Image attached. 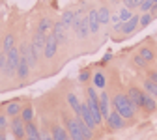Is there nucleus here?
<instances>
[{
	"instance_id": "f257e3e1",
	"label": "nucleus",
	"mask_w": 157,
	"mask_h": 140,
	"mask_svg": "<svg viewBox=\"0 0 157 140\" xmlns=\"http://www.w3.org/2000/svg\"><path fill=\"white\" fill-rule=\"evenodd\" d=\"M112 108L120 114L124 119H133L135 114H136V108L131 103V99L127 97V93H116L112 97Z\"/></svg>"
},
{
	"instance_id": "f03ea898",
	"label": "nucleus",
	"mask_w": 157,
	"mask_h": 140,
	"mask_svg": "<svg viewBox=\"0 0 157 140\" xmlns=\"http://www.w3.org/2000/svg\"><path fill=\"white\" fill-rule=\"evenodd\" d=\"M6 54H8L6 77H13V75H17V66H19V58H21V54H19V47L15 45V47H13V49H10Z\"/></svg>"
},
{
	"instance_id": "7ed1b4c3",
	"label": "nucleus",
	"mask_w": 157,
	"mask_h": 140,
	"mask_svg": "<svg viewBox=\"0 0 157 140\" xmlns=\"http://www.w3.org/2000/svg\"><path fill=\"white\" fill-rule=\"evenodd\" d=\"M66 129L71 140H84L81 125H78V118H66Z\"/></svg>"
},
{
	"instance_id": "20e7f679",
	"label": "nucleus",
	"mask_w": 157,
	"mask_h": 140,
	"mask_svg": "<svg viewBox=\"0 0 157 140\" xmlns=\"http://www.w3.org/2000/svg\"><path fill=\"white\" fill-rule=\"evenodd\" d=\"M45 41H47V34H43V32H36L34 34V37H32V43H30V51L37 56V60H39V54L43 52V49H45Z\"/></svg>"
},
{
	"instance_id": "39448f33",
	"label": "nucleus",
	"mask_w": 157,
	"mask_h": 140,
	"mask_svg": "<svg viewBox=\"0 0 157 140\" xmlns=\"http://www.w3.org/2000/svg\"><path fill=\"white\" fill-rule=\"evenodd\" d=\"M58 47H60V45H58L54 34L49 32V34H47V41H45V49H43V56H45L47 60H52V58L56 56V52H58Z\"/></svg>"
},
{
	"instance_id": "423d86ee",
	"label": "nucleus",
	"mask_w": 157,
	"mask_h": 140,
	"mask_svg": "<svg viewBox=\"0 0 157 140\" xmlns=\"http://www.w3.org/2000/svg\"><path fill=\"white\" fill-rule=\"evenodd\" d=\"M51 32L54 34V37H56V41H58V45H60V47L67 43V26L62 21H56L52 25V30Z\"/></svg>"
},
{
	"instance_id": "0eeeda50",
	"label": "nucleus",
	"mask_w": 157,
	"mask_h": 140,
	"mask_svg": "<svg viewBox=\"0 0 157 140\" xmlns=\"http://www.w3.org/2000/svg\"><path fill=\"white\" fill-rule=\"evenodd\" d=\"M105 122H107V125H109L110 131H120V129L125 127V119H124L120 114H118L114 108L110 110V114H109V118L105 119Z\"/></svg>"
},
{
	"instance_id": "6e6552de",
	"label": "nucleus",
	"mask_w": 157,
	"mask_h": 140,
	"mask_svg": "<svg viewBox=\"0 0 157 140\" xmlns=\"http://www.w3.org/2000/svg\"><path fill=\"white\" fill-rule=\"evenodd\" d=\"M11 134L17 138V140H25V122H23V118H21V114L19 116H13V119H11Z\"/></svg>"
},
{
	"instance_id": "1a4fd4ad",
	"label": "nucleus",
	"mask_w": 157,
	"mask_h": 140,
	"mask_svg": "<svg viewBox=\"0 0 157 140\" xmlns=\"http://www.w3.org/2000/svg\"><path fill=\"white\" fill-rule=\"evenodd\" d=\"M127 97L131 99V103L135 105L136 110L142 108V97H144V90L142 88H136V86H131L127 90Z\"/></svg>"
},
{
	"instance_id": "9d476101",
	"label": "nucleus",
	"mask_w": 157,
	"mask_h": 140,
	"mask_svg": "<svg viewBox=\"0 0 157 140\" xmlns=\"http://www.w3.org/2000/svg\"><path fill=\"white\" fill-rule=\"evenodd\" d=\"M86 19H88V26H90V34H97L101 28V23H99V17H97V9H90L86 13Z\"/></svg>"
},
{
	"instance_id": "9b49d317",
	"label": "nucleus",
	"mask_w": 157,
	"mask_h": 140,
	"mask_svg": "<svg viewBox=\"0 0 157 140\" xmlns=\"http://www.w3.org/2000/svg\"><path fill=\"white\" fill-rule=\"evenodd\" d=\"M110 97H109V93L107 92H101L99 93V108H101V116H103V119H107L109 118V114H110Z\"/></svg>"
},
{
	"instance_id": "f8f14e48",
	"label": "nucleus",
	"mask_w": 157,
	"mask_h": 140,
	"mask_svg": "<svg viewBox=\"0 0 157 140\" xmlns=\"http://www.w3.org/2000/svg\"><path fill=\"white\" fill-rule=\"evenodd\" d=\"M51 134H52V140H71L69 134H67V129L62 127L60 123H54V125H52Z\"/></svg>"
},
{
	"instance_id": "ddd939ff",
	"label": "nucleus",
	"mask_w": 157,
	"mask_h": 140,
	"mask_svg": "<svg viewBox=\"0 0 157 140\" xmlns=\"http://www.w3.org/2000/svg\"><path fill=\"white\" fill-rule=\"evenodd\" d=\"M25 138H32V140H39L41 138V133H39V129H37V125L34 123V122H26L25 123Z\"/></svg>"
},
{
	"instance_id": "4468645a",
	"label": "nucleus",
	"mask_w": 157,
	"mask_h": 140,
	"mask_svg": "<svg viewBox=\"0 0 157 140\" xmlns=\"http://www.w3.org/2000/svg\"><path fill=\"white\" fill-rule=\"evenodd\" d=\"M139 21H140V15H133L127 23H124V26H122V32L125 34V36H129V34H133L136 28H139Z\"/></svg>"
},
{
	"instance_id": "2eb2a0df",
	"label": "nucleus",
	"mask_w": 157,
	"mask_h": 140,
	"mask_svg": "<svg viewBox=\"0 0 157 140\" xmlns=\"http://www.w3.org/2000/svg\"><path fill=\"white\" fill-rule=\"evenodd\" d=\"M142 110H146V112H155L157 110V99L151 97L146 92H144V97H142Z\"/></svg>"
},
{
	"instance_id": "dca6fc26",
	"label": "nucleus",
	"mask_w": 157,
	"mask_h": 140,
	"mask_svg": "<svg viewBox=\"0 0 157 140\" xmlns=\"http://www.w3.org/2000/svg\"><path fill=\"white\" fill-rule=\"evenodd\" d=\"M110 8L109 6H101V8H97V17H99V23L101 25H109L110 23Z\"/></svg>"
},
{
	"instance_id": "f3484780",
	"label": "nucleus",
	"mask_w": 157,
	"mask_h": 140,
	"mask_svg": "<svg viewBox=\"0 0 157 140\" xmlns=\"http://www.w3.org/2000/svg\"><path fill=\"white\" fill-rule=\"evenodd\" d=\"M67 105H69V107H71V110L78 116V112H81V105H82V103L78 101V97H77L73 92H69V93H67Z\"/></svg>"
},
{
	"instance_id": "a211bd4d",
	"label": "nucleus",
	"mask_w": 157,
	"mask_h": 140,
	"mask_svg": "<svg viewBox=\"0 0 157 140\" xmlns=\"http://www.w3.org/2000/svg\"><path fill=\"white\" fill-rule=\"evenodd\" d=\"M52 19H49V17H41L39 19V23H37V30L39 32H43V34H49L51 30H52Z\"/></svg>"
},
{
	"instance_id": "6ab92c4d",
	"label": "nucleus",
	"mask_w": 157,
	"mask_h": 140,
	"mask_svg": "<svg viewBox=\"0 0 157 140\" xmlns=\"http://www.w3.org/2000/svg\"><path fill=\"white\" fill-rule=\"evenodd\" d=\"M21 110H23V105L19 103V101H11V103H8V107H6V114L8 116H19L21 114Z\"/></svg>"
},
{
	"instance_id": "aec40b11",
	"label": "nucleus",
	"mask_w": 157,
	"mask_h": 140,
	"mask_svg": "<svg viewBox=\"0 0 157 140\" xmlns=\"http://www.w3.org/2000/svg\"><path fill=\"white\" fill-rule=\"evenodd\" d=\"M142 90H144L146 93H150L151 97H155V99H157V84H155L153 81H150V78H144V82H142Z\"/></svg>"
},
{
	"instance_id": "412c9836",
	"label": "nucleus",
	"mask_w": 157,
	"mask_h": 140,
	"mask_svg": "<svg viewBox=\"0 0 157 140\" xmlns=\"http://www.w3.org/2000/svg\"><path fill=\"white\" fill-rule=\"evenodd\" d=\"M92 81H94V88H99V90H103V88H105V84H107L105 75H103L101 71H95V73L92 75Z\"/></svg>"
},
{
	"instance_id": "4be33fe9",
	"label": "nucleus",
	"mask_w": 157,
	"mask_h": 140,
	"mask_svg": "<svg viewBox=\"0 0 157 140\" xmlns=\"http://www.w3.org/2000/svg\"><path fill=\"white\" fill-rule=\"evenodd\" d=\"M139 54H140V56L146 60L148 64H151L153 60H155V52H153L150 47H140V49H139Z\"/></svg>"
},
{
	"instance_id": "5701e85b",
	"label": "nucleus",
	"mask_w": 157,
	"mask_h": 140,
	"mask_svg": "<svg viewBox=\"0 0 157 140\" xmlns=\"http://www.w3.org/2000/svg\"><path fill=\"white\" fill-rule=\"evenodd\" d=\"M13 47H15V36H13V34H6V36H4V41H2V51L8 52V51L13 49Z\"/></svg>"
},
{
	"instance_id": "b1692460",
	"label": "nucleus",
	"mask_w": 157,
	"mask_h": 140,
	"mask_svg": "<svg viewBox=\"0 0 157 140\" xmlns=\"http://www.w3.org/2000/svg\"><path fill=\"white\" fill-rule=\"evenodd\" d=\"M60 21H62V23H64V25L69 28V26L73 25V21H75V11H73V9H67V11H64Z\"/></svg>"
},
{
	"instance_id": "393cba45",
	"label": "nucleus",
	"mask_w": 157,
	"mask_h": 140,
	"mask_svg": "<svg viewBox=\"0 0 157 140\" xmlns=\"http://www.w3.org/2000/svg\"><path fill=\"white\" fill-rule=\"evenodd\" d=\"M21 118H23V122H34V108L32 107H23L21 110Z\"/></svg>"
},
{
	"instance_id": "a878e982",
	"label": "nucleus",
	"mask_w": 157,
	"mask_h": 140,
	"mask_svg": "<svg viewBox=\"0 0 157 140\" xmlns=\"http://www.w3.org/2000/svg\"><path fill=\"white\" fill-rule=\"evenodd\" d=\"M122 4H124V8H127V9L135 11V9H139V8H140L142 0H122Z\"/></svg>"
},
{
	"instance_id": "bb28decb",
	"label": "nucleus",
	"mask_w": 157,
	"mask_h": 140,
	"mask_svg": "<svg viewBox=\"0 0 157 140\" xmlns=\"http://www.w3.org/2000/svg\"><path fill=\"white\" fill-rule=\"evenodd\" d=\"M151 21H153V15H151V13H142V15H140V21H139V28L150 26Z\"/></svg>"
},
{
	"instance_id": "cd10ccee",
	"label": "nucleus",
	"mask_w": 157,
	"mask_h": 140,
	"mask_svg": "<svg viewBox=\"0 0 157 140\" xmlns=\"http://www.w3.org/2000/svg\"><path fill=\"white\" fill-rule=\"evenodd\" d=\"M133 15H135V13H133L131 9H127V8H122V9H120V13H118V17H120V21H122V23H127Z\"/></svg>"
},
{
	"instance_id": "c85d7f7f",
	"label": "nucleus",
	"mask_w": 157,
	"mask_h": 140,
	"mask_svg": "<svg viewBox=\"0 0 157 140\" xmlns=\"http://www.w3.org/2000/svg\"><path fill=\"white\" fill-rule=\"evenodd\" d=\"M151 8H153V2H151V0H142V4H140V11L142 13H150L151 11Z\"/></svg>"
},
{
	"instance_id": "c756f323",
	"label": "nucleus",
	"mask_w": 157,
	"mask_h": 140,
	"mask_svg": "<svg viewBox=\"0 0 157 140\" xmlns=\"http://www.w3.org/2000/svg\"><path fill=\"white\" fill-rule=\"evenodd\" d=\"M90 77H92V75H90V71H88V69H82L81 73H78V81L84 84V82H88V81H90Z\"/></svg>"
},
{
	"instance_id": "7c9ffc66",
	"label": "nucleus",
	"mask_w": 157,
	"mask_h": 140,
	"mask_svg": "<svg viewBox=\"0 0 157 140\" xmlns=\"http://www.w3.org/2000/svg\"><path fill=\"white\" fill-rule=\"evenodd\" d=\"M8 127V114H0V133H4Z\"/></svg>"
},
{
	"instance_id": "2f4dec72",
	"label": "nucleus",
	"mask_w": 157,
	"mask_h": 140,
	"mask_svg": "<svg viewBox=\"0 0 157 140\" xmlns=\"http://www.w3.org/2000/svg\"><path fill=\"white\" fill-rule=\"evenodd\" d=\"M133 62H135L136 66H139V67H146V66H148V62H146V60H144L140 54H136V56L133 58Z\"/></svg>"
},
{
	"instance_id": "473e14b6",
	"label": "nucleus",
	"mask_w": 157,
	"mask_h": 140,
	"mask_svg": "<svg viewBox=\"0 0 157 140\" xmlns=\"http://www.w3.org/2000/svg\"><path fill=\"white\" fill-rule=\"evenodd\" d=\"M148 78H150V81H153V82L157 84V69H151V71H148Z\"/></svg>"
},
{
	"instance_id": "72a5a7b5",
	"label": "nucleus",
	"mask_w": 157,
	"mask_h": 140,
	"mask_svg": "<svg viewBox=\"0 0 157 140\" xmlns=\"http://www.w3.org/2000/svg\"><path fill=\"white\" fill-rule=\"evenodd\" d=\"M39 140H52V134L51 133H45V134H41V138Z\"/></svg>"
},
{
	"instance_id": "f704fd0d",
	"label": "nucleus",
	"mask_w": 157,
	"mask_h": 140,
	"mask_svg": "<svg viewBox=\"0 0 157 140\" xmlns=\"http://www.w3.org/2000/svg\"><path fill=\"white\" fill-rule=\"evenodd\" d=\"M110 58H112V54H110V52H109V54H105V56H103V60H101V64H107Z\"/></svg>"
},
{
	"instance_id": "c9c22d12",
	"label": "nucleus",
	"mask_w": 157,
	"mask_h": 140,
	"mask_svg": "<svg viewBox=\"0 0 157 140\" xmlns=\"http://www.w3.org/2000/svg\"><path fill=\"white\" fill-rule=\"evenodd\" d=\"M0 140H8V138H6V134H4V133H0Z\"/></svg>"
},
{
	"instance_id": "e433bc0d",
	"label": "nucleus",
	"mask_w": 157,
	"mask_h": 140,
	"mask_svg": "<svg viewBox=\"0 0 157 140\" xmlns=\"http://www.w3.org/2000/svg\"><path fill=\"white\" fill-rule=\"evenodd\" d=\"M151 2H153V4H157V0H151Z\"/></svg>"
},
{
	"instance_id": "4c0bfd02",
	"label": "nucleus",
	"mask_w": 157,
	"mask_h": 140,
	"mask_svg": "<svg viewBox=\"0 0 157 140\" xmlns=\"http://www.w3.org/2000/svg\"><path fill=\"white\" fill-rule=\"evenodd\" d=\"M25 140H32V138H25Z\"/></svg>"
},
{
	"instance_id": "58836bf2",
	"label": "nucleus",
	"mask_w": 157,
	"mask_h": 140,
	"mask_svg": "<svg viewBox=\"0 0 157 140\" xmlns=\"http://www.w3.org/2000/svg\"><path fill=\"white\" fill-rule=\"evenodd\" d=\"M155 58H157V54H155Z\"/></svg>"
}]
</instances>
